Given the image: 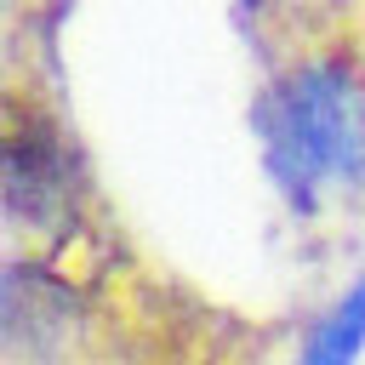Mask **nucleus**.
Returning <instances> with one entry per match:
<instances>
[{
  "instance_id": "1",
  "label": "nucleus",
  "mask_w": 365,
  "mask_h": 365,
  "mask_svg": "<svg viewBox=\"0 0 365 365\" xmlns=\"http://www.w3.org/2000/svg\"><path fill=\"white\" fill-rule=\"evenodd\" d=\"M268 177L297 211L365 182V86L336 57L297 63L262 103Z\"/></svg>"
},
{
  "instance_id": "2",
  "label": "nucleus",
  "mask_w": 365,
  "mask_h": 365,
  "mask_svg": "<svg viewBox=\"0 0 365 365\" xmlns=\"http://www.w3.org/2000/svg\"><path fill=\"white\" fill-rule=\"evenodd\" d=\"M0 200L34 234H57L80 211L74 148L63 143L57 120L29 97H11L0 108Z\"/></svg>"
},
{
  "instance_id": "3",
  "label": "nucleus",
  "mask_w": 365,
  "mask_h": 365,
  "mask_svg": "<svg viewBox=\"0 0 365 365\" xmlns=\"http://www.w3.org/2000/svg\"><path fill=\"white\" fill-rule=\"evenodd\" d=\"M365 348V279L308 331L302 342V365H354Z\"/></svg>"
}]
</instances>
